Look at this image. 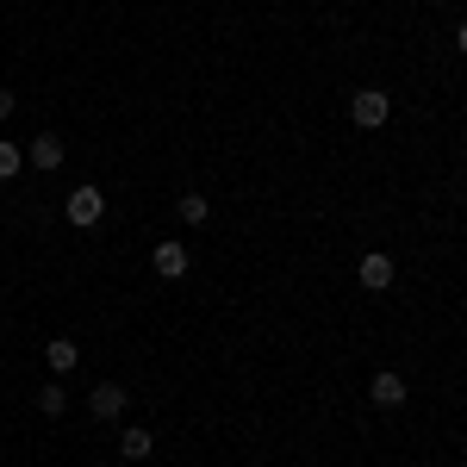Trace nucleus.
Segmentation results:
<instances>
[{
  "label": "nucleus",
  "instance_id": "7",
  "mask_svg": "<svg viewBox=\"0 0 467 467\" xmlns=\"http://www.w3.org/2000/svg\"><path fill=\"white\" fill-rule=\"evenodd\" d=\"M125 387H94V393H88V405H94V418H100V424H107V418H119V411H125Z\"/></svg>",
  "mask_w": 467,
  "mask_h": 467
},
{
  "label": "nucleus",
  "instance_id": "12",
  "mask_svg": "<svg viewBox=\"0 0 467 467\" xmlns=\"http://www.w3.org/2000/svg\"><path fill=\"white\" fill-rule=\"evenodd\" d=\"M37 411L57 418V411H63V387H37Z\"/></svg>",
  "mask_w": 467,
  "mask_h": 467
},
{
  "label": "nucleus",
  "instance_id": "14",
  "mask_svg": "<svg viewBox=\"0 0 467 467\" xmlns=\"http://www.w3.org/2000/svg\"><path fill=\"white\" fill-rule=\"evenodd\" d=\"M6 112H13V94H6V88H0V119H6Z\"/></svg>",
  "mask_w": 467,
  "mask_h": 467
},
{
  "label": "nucleus",
  "instance_id": "5",
  "mask_svg": "<svg viewBox=\"0 0 467 467\" xmlns=\"http://www.w3.org/2000/svg\"><path fill=\"white\" fill-rule=\"evenodd\" d=\"M368 399H374V405H387V411H393V405H405V380H399L393 368H380V374H374V380H368Z\"/></svg>",
  "mask_w": 467,
  "mask_h": 467
},
{
  "label": "nucleus",
  "instance_id": "6",
  "mask_svg": "<svg viewBox=\"0 0 467 467\" xmlns=\"http://www.w3.org/2000/svg\"><path fill=\"white\" fill-rule=\"evenodd\" d=\"M44 361H50V374H75L81 349H75L69 337H50V343H44Z\"/></svg>",
  "mask_w": 467,
  "mask_h": 467
},
{
  "label": "nucleus",
  "instance_id": "3",
  "mask_svg": "<svg viewBox=\"0 0 467 467\" xmlns=\"http://www.w3.org/2000/svg\"><path fill=\"white\" fill-rule=\"evenodd\" d=\"M393 275H399L393 255H380V250H368V255H361V268H356V281L368 293H387V287H393Z\"/></svg>",
  "mask_w": 467,
  "mask_h": 467
},
{
  "label": "nucleus",
  "instance_id": "1",
  "mask_svg": "<svg viewBox=\"0 0 467 467\" xmlns=\"http://www.w3.org/2000/svg\"><path fill=\"white\" fill-rule=\"evenodd\" d=\"M349 119H356L361 131H380V125H387V119H393V100H387V94H380V88H361L356 100H349Z\"/></svg>",
  "mask_w": 467,
  "mask_h": 467
},
{
  "label": "nucleus",
  "instance_id": "8",
  "mask_svg": "<svg viewBox=\"0 0 467 467\" xmlns=\"http://www.w3.org/2000/svg\"><path fill=\"white\" fill-rule=\"evenodd\" d=\"M150 449H156V436H150L144 424H131V431L119 436V455H125V462H150Z\"/></svg>",
  "mask_w": 467,
  "mask_h": 467
},
{
  "label": "nucleus",
  "instance_id": "2",
  "mask_svg": "<svg viewBox=\"0 0 467 467\" xmlns=\"http://www.w3.org/2000/svg\"><path fill=\"white\" fill-rule=\"evenodd\" d=\"M63 213H69L75 231H88V224H100V218H107V193H100V187H75Z\"/></svg>",
  "mask_w": 467,
  "mask_h": 467
},
{
  "label": "nucleus",
  "instance_id": "11",
  "mask_svg": "<svg viewBox=\"0 0 467 467\" xmlns=\"http://www.w3.org/2000/svg\"><path fill=\"white\" fill-rule=\"evenodd\" d=\"M19 169H26V156H19V150H13L6 138H0V181H13Z\"/></svg>",
  "mask_w": 467,
  "mask_h": 467
},
{
  "label": "nucleus",
  "instance_id": "13",
  "mask_svg": "<svg viewBox=\"0 0 467 467\" xmlns=\"http://www.w3.org/2000/svg\"><path fill=\"white\" fill-rule=\"evenodd\" d=\"M455 50H462V57H467V19H462V26H455Z\"/></svg>",
  "mask_w": 467,
  "mask_h": 467
},
{
  "label": "nucleus",
  "instance_id": "9",
  "mask_svg": "<svg viewBox=\"0 0 467 467\" xmlns=\"http://www.w3.org/2000/svg\"><path fill=\"white\" fill-rule=\"evenodd\" d=\"M26 162H32V169H44V175H50V169H57V162H63V138H32V150H26Z\"/></svg>",
  "mask_w": 467,
  "mask_h": 467
},
{
  "label": "nucleus",
  "instance_id": "10",
  "mask_svg": "<svg viewBox=\"0 0 467 467\" xmlns=\"http://www.w3.org/2000/svg\"><path fill=\"white\" fill-rule=\"evenodd\" d=\"M181 218H187V224H206V218H213L206 193H181Z\"/></svg>",
  "mask_w": 467,
  "mask_h": 467
},
{
  "label": "nucleus",
  "instance_id": "4",
  "mask_svg": "<svg viewBox=\"0 0 467 467\" xmlns=\"http://www.w3.org/2000/svg\"><path fill=\"white\" fill-rule=\"evenodd\" d=\"M150 268H156L162 281H181V275H187V244H175V237L156 244V250H150Z\"/></svg>",
  "mask_w": 467,
  "mask_h": 467
}]
</instances>
